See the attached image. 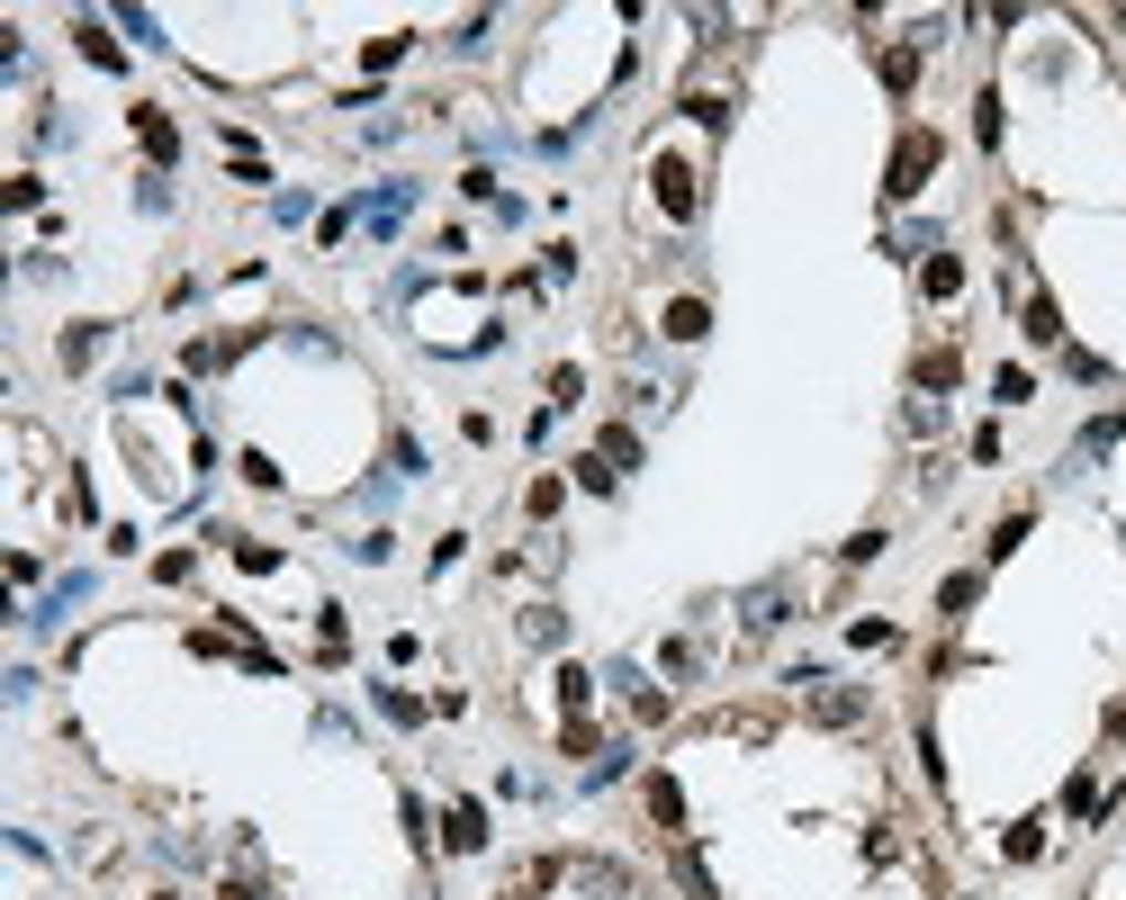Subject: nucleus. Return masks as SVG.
<instances>
[{"instance_id": "nucleus-1", "label": "nucleus", "mask_w": 1126, "mask_h": 900, "mask_svg": "<svg viewBox=\"0 0 1126 900\" xmlns=\"http://www.w3.org/2000/svg\"><path fill=\"white\" fill-rule=\"evenodd\" d=\"M929 172H938V135H929V126H910V135H901V154H892V180H884V189H892V198H910Z\"/></svg>"}, {"instance_id": "nucleus-2", "label": "nucleus", "mask_w": 1126, "mask_h": 900, "mask_svg": "<svg viewBox=\"0 0 1126 900\" xmlns=\"http://www.w3.org/2000/svg\"><path fill=\"white\" fill-rule=\"evenodd\" d=\"M803 712H812L820 730H856V721H866V694H856V684H812Z\"/></svg>"}, {"instance_id": "nucleus-3", "label": "nucleus", "mask_w": 1126, "mask_h": 900, "mask_svg": "<svg viewBox=\"0 0 1126 900\" xmlns=\"http://www.w3.org/2000/svg\"><path fill=\"white\" fill-rule=\"evenodd\" d=\"M442 838H451V856H478V847H487V810H478V801H451V810H442Z\"/></svg>"}, {"instance_id": "nucleus-4", "label": "nucleus", "mask_w": 1126, "mask_h": 900, "mask_svg": "<svg viewBox=\"0 0 1126 900\" xmlns=\"http://www.w3.org/2000/svg\"><path fill=\"white\" fill-rule=\"evenodd\" d=\"M658 207H668V217H694V172L676 154H658Z\"/></svg>"}, {"instance_id": "nucleus-5", "label": "nucleus", "mask_w": 1126, "mask_h": 900, "mask_svg": "<svg viewBox=\"0 0 1126 900\" xmlns=\"http://www.w3.org/2000/svg\"><path fill=\"white\" fill-rule=\"evenodd\" d=\"M136 145H145L154 163H172V154H180V135H172V117H163V108H136Z\"/></svg>"}, {"instance_id": "nucleus-6", "label": "nucleus", "mask_w": 1126, "mask_h": 900, "mask_svg": "<svg viewBox=\"0 0 1126 900\" xmlns=\"http://www.w3.org/2000/svg\"><path fill=\"white\" fill-rule=\"evenodd\" d=\"M568 882L577 891H605V900H631V873L622 865H568Z\"/></svg>"}, {"instance_id": "nucleus-7", "label": "nucleus", "mask_w": 1126, "mask_h": 900, "mask_svg": "<svg viewBox=\"0 0 1126 900\" xmlns=\"http://www.w3.org/2000/svg\"><path fill=\"white\" fill-rule=\"evenodd\" d=\"M1019 315H1027V342H1064V315H1054V298H1045V289H1027V307H1019Z\"/></svg>"}, {"instance_id": "nucleus-8", "label": "nucleus", "mask_w": 1126, "mask_h": 900, "mask_svg": "<svg viewBox=\"0 0 1126 900\" xmlns=\"http://www.w3.org/2000/svg\"><path fill=\"white\" fill-rule=\"evenodd\" d=\"M784 603H793V586H757V594H748V631H775Z\"/></svg>"}, {"instance_id": "nucleus-9", "label": "nucleus", "mask_w": 1126, "mask_h": 900, "mask_svg": "<svg viewBox=\"0 0 1126 900\" xmlns=\"http://www.w3.org/2000/svg\"><path fill=\"white\" fill-rule=\"evenodd\" d=\"M919 289H929V298H955V289H964V261H955V252H938L929 270H919Z\"/></svg>"}, {"instance_id": "nucleus-10", "label": "nucleus", "mask_w": 1126, "mask_h": 900, "mask_svg": "<svg viewBox=\"0 0 1126 900\" xmlns=\"http://www.w3.org/2000/svg\"><path fill=\"white\" fill-rule=\"evenodd\" d=\"M649 810H658V828H685V793L668 775H649Z\"/></svg>"}, {"instance_id": "nucleus-11", "label": "nucleus", "mask_w": 1126, "mask_h": 900, "mask_svg": "<svg viewBox=\"0 0 1126 900\" xmlns=\"http://www.w3.org/2000/svg\"><path fill=\"white\" fill-rule=\"evenodd\" d=\"M73 37H82V54H91V63H100V73H117V63H126V54H117V37H109V28H91V19H82V28H73Z\"/></svg>"}, {"instance_id": "nucleus-12", "label": "nucleus", "mask_w": 1126, "mask_h": 900, "mask_svg": "<svg viewBox=\"0 0 1126 900\" xmlns=\"http://www.w3.org/2000/svg\"><path fill=\"white\" fill-rule=\"evenodd\" d=\"M703 324H712L703 298H676V307H668V333H676V342H703Z\"/></svg>"}, {"instance_id": "nucleus-13", "label": "nucleus", "mask_w": 1126, "mask_h": 900, "mask_svg": "<svg viewBox=\"0 0 1126 900\" xmlns=\"http://www.w3.org/2000/svg\"><path fill=\"white\" fill-rule=\"evenodd\" d=\"M955 379H964L955 352H929V361H919V387H955Z\"/></svg>"}, {"instance_id": "nucleus-14", "label": "nucleus", "mask_w": 1126, "mask_h": 900, "mask_svg": "<svg viewBox=\"0 0 1126 900\" xmlns=\"http://www.w3.org/2000/svg\"><path fill=\"white\" fill-rule=\"evenodd\" d=\"M973 135H982V145H1001V91L973 100Z\"/></svg>"}, {"instance_id": "nucleus-15", "label": "nucleus", "mask_w": 1126, "mask_h": 900, "mask_svg": "<svg viewBox=\"0 0 1126 900\" xmlns=\"http://www.w3.org/2000/svg\"><path fill=\"white\" fill-rule=\"evenodd\" d=\"M605 468H613V477H622V468H640V442H631V433H622V424H613V433H605Z\"/></svg>"}, {"instance_id": "nucleus-16", "label": "nucleus", "mask_w": 1126, "mask_h": 900, "mask_svg": "<svg viewBox=\"0 0 1126 900\" xmlns=\"http://www.w3.org/2000/svg\"><path fill=\"white\" fill-rule=\"evenodd\" d=\"M884 82H892V91H910V82H919V54H910V45H892V54H884Z\"/></svg>"}, {"instance_id": "nucleus-17", "label": "nucleus", "mask_w": 1126, "mask_h": 900, "mask_svg": "<svg viewBox=\"0 0 1126 900\" xmlns=\"http://www.w3.org/2000/svg\"><path fill=\"white\" fill-rule=\"evenodd\" d=\"M586 694H595V675H586V666H568V675H559V703H568V721L586 712Z\"/></svg>"}, {"instance_id": "nucleus-18", "label": "nucleus", "mask_w": 1126, "mask_h": 900, "mask_svg": "<svg viewBox=\"0 0 1126 900\" xmlns=\"http://www.w3.org/2000/svg\"><path fill=\"white\" fill-rule=\"evenodd\" d=\"M235 559H244L252 577H271V568H280V549H271V540H235Z\"/></svg>"}, {"instance_id": "nucleus-19", "label": "nucleus", "mask_w": 1126, "mask_h": 900, "mask_svg": "<svg viewBox=\"0 0 1126 900\" xmlns=\"http://www.w3.org/2000/svg\"><path fill=\"white\" fill-rule=\"evenodd\" d=\"M379 712H388V721H424V703H415V694H396V684H379Z\"/></svg>"}, {"instance_id": "nucleus-20", "label": "nucleus", "mask_w": 1126, "mask_h": 900, "mask_svg": "<svg viewBox=\"0 0 1126 900\" xmlns=\"http://www.w3.org/2000/svg\"><path fill=\"white\" fill-rule=\"evenodd\" d=\"M973 594H982V577H947V586H938V603H947V612H964Z\"/></svg>"}, {"instance_id": "nucleus-21", "label": "nucleus", "mask_w": 1126, "mask_h": 900, "mask_svg": "<svg viewBox=\"0 0 1126 900\" xmlns=\"http://www.w3.org/2000/svg\"><path fill=\"white\" fill-rule=\"evenodd\" d=\"M226 900H261V882H252V873H235V882H226Z\"/></svg>"}, {"instance_id": "nucleus-22", "label": "nucleus", "mask_w": 1126, "mask_h": 900, "mask_svg": "<svg viewBox=\"0 0 1126 900\" xmlns=\"http://www.w3.org/2000/svg\"><path fill=\"white\" fill-rule=\"evenodd\" d=\"M1108 730H1117V738H1126V703H1117V712H1108Z\"/></svg>"}, {"instance_id": "nucleus-23", "label": "nucleus", "mask_w": 1126, "mask_h": 900, "mask_svg": "<svg viewBox=\"0 0 1126 900\" xmlns=\"http://www.w3.org/2000/svg\"><path fill=\"white\" fill-rule=\"evenodd\" d=\"M163 900H172V891H163Z\"/></svg>"}]
</instances>
